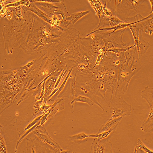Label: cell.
<instances>
[{"label":"cell","instance_id":"1","mask_svg":"<svg viewBox=\"0 0 153 153\" xmlns=\"http://www.w3.org/2000/svg\"><path fill=\"white\" fill-rule=\"evenodd\" d=\"M18 70L1 71V114L13 104L24 89L27 88L37 74Z\"/></svg>","mask_w":153,"mask_h":153},{"label":"cell","instance_id":"2","mask_svg":"<svg viewBox=\"0 0 153 153\" xmlns=\"http://www.w3.org/2000/svg\"><path fill=\"white\" fill-rule=\"evenodd\" d=\"M142 68L136 47L131 54L129 51L125 53L124 57L120 59L118 65L117 81L114 97L118 98L123 96L133 76Z\"/></svg>","mask_w":153,"mask_h":153},{"label":"cell","instance_id":"3","mask_svg":"<svg viewBox=\"0 0 153 153\" xmlns=\"http://www.w3.org/2000/svg\"><path fill=\"white\" fill-rule=\"evenodd\" d=\"M110 111L112 117L110 120L125 116L131 114L132 106L123 99V96L118 98L113 97L110 104Z\"/></svg>","mask_w":153,"mask_h":153},{"label":"cell","instance_id":"4","mask_svg":"<svg viewBox=\"0 0 153 153\" xmlns=\"http://www.w3.org/2000/svg\"><path fill=\"white\" fill-rule=\"evenodd\" d=\"M27 153H60L61 151L44 143L37 137L26 139Z\"/></svg>","mask_w":153,"mask_h":153},{"label":"cell","instance_id":"5","mask_svg":"<svg viewBox=\"0 0 153 153\" xmlns=\"http://www.w3.org/2000/svg\"><path fill=\"white\" fill-rule=\"evenodd\" d=\"M33 133L42 141L60 151L63 150L58 143L48 134L44 125L38 126L34 129Z\"/></svg>","mask_w":153,"mask_h":153},{"label":"cell","instance_id":"6","mask_svg":"<svg viewBox=\"0 0 153 153\" xmlns=\"http://www.w3.org/2000/svg\"><path fill=\"white\" fill-rule=\"evenodd\" d=\"M112 143L105 138L98 141L97 138L94 139L93 142L90 153H113Z\"/></svg>","mask_w":153,"mask_h":153},{"label":"cell","instance_id":"7","mask_svg":"<svg viewBox=\"0 0 153 153\" xmlns=\"http://www.w3.org/2000/svg\"><path fill=\"white\" fill-rule=\"evenodd\" d=\"M139 1L135 0L118 1V4L116 6V15L117 14H126L131 10H133L138 12Z\"/></svg>","mask_w":153,"mask_h":153},{"label":"cell","instance_id":"8","mask_svg":"<svg viewBox=\"0 0 153 153\" xmlns=\"http://www.w3.org/2000/svg\"><path fill=\"white\" fill-rule=\"evenodd\" d=\"M136 46L138 53V59H140L142 56L146 53L150 46L149 43L146 42L144 40L141 30H140V33L139 32L138 41Z\"/></svg>","mask_w":153,"mask_h":153},{"label":"cell","instance_id":"9","mask_svg":"<svg viewBox=\"0 0 153 153\" xmlns=\"http://www.w3.org/2000/svg\"><path fill=\"white\" fill-rule=\"evenodd\" d=\"M64 101L63 98H58L55 103L48 110L50 113L47 118V121L51 118L54 117L58 112L65 109Z\"/></svg>","mask_w":153,"mask_h":153},{"label":"cell","instance_id":"10","mask_svg":"<svg viewBox=\"0 0 153 153\" xmlns=\"http://www.w3.org/2000/svg\"><path fill=\"white\" fill-rule=\"evenodd\" d=\"M123 117H120L111 120L109 119L106 120L101 126L96 135L105 131H108L112 127L119 125Z\"/></svg>","mask_w":153,"mask_h":153},{"label":"cell","instance_id":"11","mask_svg":"<svg viewBox=\"0 0 153 153\" xmlns=\"http://www.w3.org/2000/svg\"><path fill=\"white\" fill-rule=\"evenodd\" d=\"M140 129L145 133L153 131V110H151L148 118L143 122Z\"/></svg>","mask_w":153,"mask_h":153},{"label":"cell","instance_id":"12","mask_svg":"<svg viewBox=\"0 0 153 153\" xmlns=\"http://www.w3.org/2000/svg\"><path fill=\"white\" fill-rule=\"evenodd\" d=\"M153 14L146 18H144L142 21L140 22L142 25L144 29V32L149 35L153 33Z\"/></svg>","mask_w":153,"mask_h":153},{"label":"cell","instance_id":"13","mask_svg":"<svg viewBox=\"0 0 153 153\" xmlns=\"http://www.w3.org/2000/svg\"><path fill=\"white\" fill-rule=\"evenodd\" d=\"M141 94L142 98L147 102L151 110H153V88L146 86Z\"/></svg>","mask_w":153,"mask_h":153},{"label":"cell","instance_id":"14","mask_svg":"<svg viewBox=\"0 0 153 153\" xmlns=\"http://www.w3.org/2000/svg\"><path fill=\"white\" fill-rule=\"evenodd\" d=\"M98 137L97 135H87L85 133H80L74 135L69 136L70 142H72L80 144L83 143L86 139L89 137Z\"/></svg>","mask_w":153,"mask_h":153},{"label":"cell","instance_id":"15","mask_svg":"<svg viewBox=\"0 0 153 153\" xmlns=\"http://www.w3.org/2000/svg\"><path fill=\"white\" fill-rule=\"evenodd\" d=\"M133 33L135 42V45H136L138 43L140 30H141L144 32V29L142 25L140 22H137L133 24L128 27Z\"/></svg>","mask_w":153,"mask_h":153},{"label":"cell","instance_id":"16","mask_svg":"<svg viewBox=\"0 0 153 153\" xmlns=\"http://www.w3.org/2000/svg\"><path fill=\"white\" fill-rule=\"evenodd\" d=\"M75 102H80L87 103L91 107L92 106L94 103V102L90 98L84 96H80L74 99L70 102V107L71 113L74 112V103Z\"/></svg>","mask_w":153,"mask_h":153},{"label":"cell","instance_id":"17","mask_svg":"<svg viewBox=\"0 0 153 153\" xmlns=\"http://www.w3.org/2000/svg\"><path fill=\"white\" fill-rule=\"evenodd\" d=\"M1 153H7L6 140L3 127L1 125Z\"/></svg>","mask_w":153,"mask_h":153},{"label":"cell","instance_id":"18","mask_svg":"<svg viewBox=\"0 0 153 153\" xmlns=\"http://www.w3.org/2000/svg\"><path fill=\"white\" fill-rule=\"evenodd\" d=\"M118 125H117L115 126L112 127V128H111L108 131L101 133L97 134L98 137L97 138L98 141H100L101 140L107 138L111 133H114L115 132Z\"/></svg>","mask_w":153,"mask_h":153},{"label":"cell","instance_id":"19","mask_svg":"<svg viewBox=\"0 0 153 153\" xmlns=\"http://www.w3.org/2000/svg\"><path fill=\"white\" fill-rule=\"evenodd\" d=\"M75 76L76 75L73 79H71V89L69 92L70 95L68 97L70 102L72 101L74 99L75 90Z\"/></svg>","mask_w":153,"mask_h":153},{"label":"cell","instance_id":"20","mask_svg":"<svg viewBox=\"0 0 153 153\" xmlns=\"http://www.w3.org/2000/svg\"><path fill=\"white\" fill-rule=\"evenodd\" d=\"M44 99L43 98H42L41 100H38L36 102L35 105L33 106L34 109V112L33 114V117L35 118L39 113L41 110V108L42 106V102Z\"/></svg>","mask_w":153,"mask_h":153},{"label":"cell","instance_id":"21","mask_svg":"<svg viewBox=\"0 0 153 153\" xmlns=\"http://www.w3.org/2000/svg\"><path fill=\"white\" fill-rule=\"evenodd\" d=\"M109 18V24L111 27L117 26V25L123 23L124 22L119 19L117 16H112Z\"/></svg>","mask_w":153,"mask_h":153},{"label":"cell","instance_id":"22","mask_svg":"<svg viewBox=\"0 0 153 153\" xmlns=\"http://www.w3.org/2000/svg\"><path fill=\"white\" fill-rule=\"evenodd\" d=\"M40 121L39 122H38L36 125H35L34 126L32 127L26 133H25L24 135L22 136L20 138V139H19L16 147V152H17V149L18 147V146L22 142V140L25 138V137L26 136L30 133L32 131L33 132V130L35 128V127L38 126L40 125Z\"/></svg>","mask_w":153,"mask_h":153},{"label":"cell","instance_id":"23","mask_svg":"<svg viewBox=\"0 0 153 153\" xmlns=\"http://www.w3.org/2000/svg\"><path fill=\"white\" fill-rule=\"evenodd\" d=\"M138 148L143 150L146 153H153V151L149 149L142 143L140 139H138L137 141V146Z\"/></svg>","mask_w":153,"mask_h":153},{"label":"cell","instance_id":"24","mask_svg":"<svg viewBox=\"0 0 153 153\" xmlns=\"http://www.w3.org/2000/svg\"><path fill=\"white\" fill-rule=\"evenodd\" d=\"M44 113L42 115V116L38 117L36 118L33 121H32L31 123L29 124L26 127V128L25 129L24 131L21 134V135L25 131H26L27 130L31 128L32 127L36 125L38 122H39L44 115Z\"/></svg>","mask_w":153,"mask_h":153},{"label":"cell","instance_id":"25","mask_svg":"<svg viewBox=\"0 0 153 153\" xmlns=\"http://www.w3.org/2000/svg\"><path fill=\"white\" fill-rule=\"evenodd\" d=\"M72 70V69H71V71L69 73L68 76H67V77L65 79V81H64V82H63L62 83V84L61 86L59 88L58 91L54 96L53 97H55L56 96H57L59 95V94L62 91L64 88L65 87V85L69 77V75Z\"/></svg>","mask_w":153,"mask_h":153},{"label":"cell","instance_id":"26","mask_svg":"<svg viewBox=\"0 0 153 153\" xmlns=\"http://www.w3.org/2000/svg\"><path fill=\"white\" fill-rule=\"evenodd\" d=\"M49 113V112L48 110L44 113V115L40 120L41 123L40 126L44 125L45 123L47 121V118Z\"/></svg>","mask_w":153,"mask_h":153},{"label":"cell","instance_id":"27","mask_svg":"<svg viewBox=\"0 0 153 153\" xmlns=\"http://www.w3.org/2000/svg\"><path fill=\"white\" fill-rule=\"evenodd\" d=\"M51 106L52 105H51L48 106L46 105V103L43 104L41 108V111H42L45 112L47 110L49 109Z\"/></svg>","mask_w":153,"mask_h":153},{"label":"cell","instance_id":"28","mask_svg":"<svg viewBox=\"0 0 153 153\" xmlns=\"http://www.w3.org/2000/svg\"><path fill=\"white\" fill-rule=\"evenodd\" d=\"M134 153H146V152L143 149H140L137 146L135 148L134 151Z\"/></svg>","mask_w":153,"mask_h":153},{"label":"cell","instance_id":"29","mask_svg":"<svg viewBox=\"0 0 153 153\" xmlns=\"http://www.w3.org/2000/svg\"><path fill=\"white\" fill-rule=\"evenodd\" d=\"M150 1V4L151 5L152 7V10L151 12L149 13V15H151L152 14H153V1H151V0H150V1Z\"/></svg>","mask_w":153,"mask_h":153},{"label":"cell","instance_id":"30","mask_svg":"<svg viewBox=\"0 0 153 153\" xmlns=\"http://www.w3.org/2000/svg\"><path fill=\"white\" fill-rule=\"evenodd\" d=\"M60 153H71V152L69 150H66V151H62L60 152Z\"/></svg>","mask_w":153,"mask_h":153}]
</instances>
